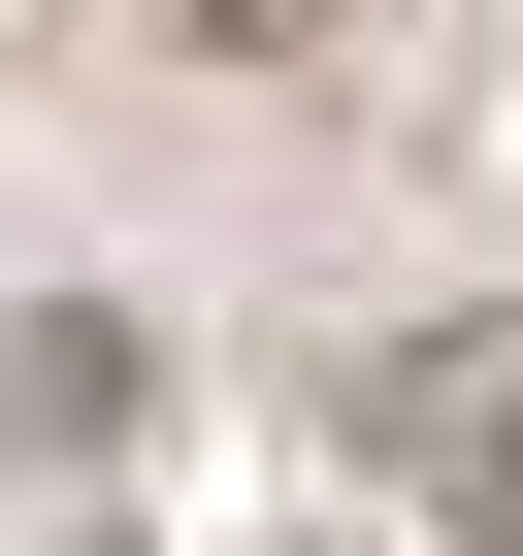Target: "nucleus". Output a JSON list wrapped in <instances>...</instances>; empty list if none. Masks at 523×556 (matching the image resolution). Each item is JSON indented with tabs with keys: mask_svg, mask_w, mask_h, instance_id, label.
Returning a JSON list of instances; mask_svg holds the SVG:
<instances>
[{
	"mask_svg": "<svg viewBox=\"0 0 523 556\" xmlns=\"http://www.w3.org/2000/svg\"><path fill=\"white\" fill-rule=\"evenodd\" d=\"M164 34H196V66H328V0H164Z\"/></svg>",
	"mask_w": 523,
	"mask_h": 556,
	"instance_id": "obj_3",
	"label": "nucleus"
},
{
	"mask_svg": "<svg viewBox=\"0 0 523 556\" xmlns=\"http://www.w3.org/2000/svg\"><path fill=\"white\" fill-rule=\"evenodd\" d=\"M328 458H360L393 523H523V295H490V328H393V361L328 393Z\"/></svg>",
	"mask_w": 523,
	"mask_h": 556,
	"instance_id": "obj_1",
	"label": "nucleus"
},
{
	"mask_svg": "<svg viewBox=\"0 0 523 556\" xmlns=\"http://www.w3.org/2000/svg\"><path fill=\"white\" fill-rule=\"evenodd\" d=\"M131 426H164V328L131 295H34V328H0V458H34V491H131Z\"/></svg>",
	"mask_w": 523,
	"mask_h": 556,
	"instance_id": "obj_2",
	"label": "nucleus"
}]
</instances>
